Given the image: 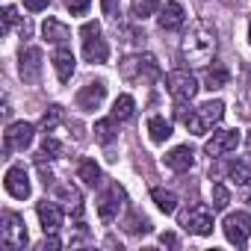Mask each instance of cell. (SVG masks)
<instances>
[{"instance_id":"obj_14","label":"cell","mask_w":251,"mask_h":251,"mask_svg":"<svg viewBox=\"0 0 251 251\" xmlns=\"http://www.w3.org/2000/svg\"><path fill=\"white\" fill-rule=\"evenodd\" d=\"M121 201H124V189L112 183V186L106 189V195L100 198V204H98V216H100L103 222H112V219L118 216V210H121Z\"/></svg>"},{"instance_id":"obj_37","label":"cell","mask_w":251,"mask_h":251,"mask_svg":"<svg viewBox=\"0 0 251 251\" xmlns=\"http://www.w3.org/2000/svg\"><path fill=\"white\" fill-rule=\"evenodd\" d=\"M160 242H163L166 248H177V236H175V233H163V236H160Z\"/></svg>"},{"instance_id":"obj_24","label":"cell","mask_w":251,"mask_h":251,"mask_svg":"<svg viewBox=\"0 0 251 251\" xmlns=\"http://www.w3.org/2000/svg\"><path fill=\"white\" fill-rule=\"evenodd\" d=\"M77 177H80L83 183L95 186V183L100 180V166H98L95 160H80V166H77Z\"/></svg>"},{"instance_id":"obj_28","label":"cell","mask_w":251,"mask_h":251,"mask_svg":"<svg viewBox=\"0 0 251 251\" xmlns=\"http://www.w3.org/2000/svg\"><path fill=\"white\" fill-rule=\"evenodd\" d=\"M230 204V192L225 183H213V210H225Z\"/></svg>"},{"instance_id":"obj_33","label":"cell","mask_w":251,"mask_h":251,"mask_svg":"<svg viewBox=\"0 0 251 251\" xmlns=\"http://www.w3.org/2000/svg\"><path fill=\"white\" fill-rule=\"evenodd\" d=\"M12 24H18V12H15V6H6V9H3V33H6Z\"/></svg>"},{"instance_id":"obj_25","label":"cell","mask_w":251,"mask_h":251,"mask_svg":"<svg viewBox=\"0 0 251 251\" xmlns=\"http://www.w3.org/2000/svg\"><path fill=\"white\" fill-rule=\"evenodd\" d=\"M151 198H154V204H157L166 216L177 210V195H175V192H169V189H151Z\"/></svg>"},{"instance_id":"obj_23","label":"cell","mask_w":251,"mask_h":251,"mask_svg":"<svg viewBox=\"0 0 251 251\" xmlns=\"http://www.w3.org/2000/svg\"><path fill=\"white\" fill-rule=\"evenodd\" d=\"M95 139H98L100 145H112V139H115V118H100V121H95Z\"/></svg>"},{"instance_id":"obj_2","label":"cell","mask_w":251,"mask_h":251,"mask_svg":"<svg viewBox=\"0 0 251 251\" xmlns=\"http://www.w3.org/2000/svg\"><path fill=\"white\" fill-rule=\"evenodd\" d=\"M222 115H225V103H222V100H207V103H201L195 112L183 115V121H186V130H189V133L204 136V133H210L216 124L222 121Z\"/></svg>"},{"instance_id":"obj_1","label":"cell","mask_w":251,"mask_h":251,"mask_svg":"<svg viewBox=\"0 0 251 251\" xmlns=\"http://www.w3.org/2000/svg\"><path fill=\"white\" fill-rule=\"evenodd\" d=\"M216 30L207 24V21H198L186 36H183V45H180V53L189 65H207L213 56H216Z\"/></svg>"},{"instance_id":"obj_30","label":"cell","mask_w":251,"mask_h":251,"mask_svg":"<svg viewBox=\"0 0 251 251\" xmlns=\"http://www.w3.org/2000/svg\"><path fill=\"white\" fill-rule=\"evenodd\" d=\"M59 121H62V106H50V109L45 112V118H42V127L50 133V130L56 127V124H59Z\"/></svg>"},{"instance_id":"obj_27","label":"cell","mask_w":251,"mask_h":251,"mask_svg":"<svg viewBox=\"0 0 251 251\" xmlns=\"http://www.w3.org/2000/svg\"><path fill=\"white\" fill-rule=\"evenodd\" d=\"M160 9V0H133V15L139 21H145L148 15H154Z\"/></svg>"},{"instance_id":"obj_19","label":"cell","mask_w":251,"mask_h":251,"mask_svg":"<svg viewBox=\"0 0 251 251\" xmlns=\"http://www.w3.org/2000/svg\"><path fill=\"white\" fill-rule=\"evenodd\" d=\"M42 36H45L48 42H53V45H65V42L71 39V30H68L62 21H56V18H48V21L42 24Z\"/></svg>"},{"instance_id":"obj_31","label":"cell","mask_w":251,"mask_h":251,"mask_svg":"<svg viewBox=\"0 0 251 251\" xmlns=\"http://www.w3.org/2000/svg\"><path fill=\"white\" fill-rule=\"evenodd\" d=\"M62 154V145L53 139V136H45V142H42V157H48V160H56Z\"/></svg>"},{"instance_id":"obj_22","label":"cell","mask_w":251,"mask_h":251,"mask_svg":"<svg viewBox=\"0 0 251 251\" xmlns=\"http://www.w3.org/2000/svg\"><path fill=\"white\" fill-rule=\"evenodd\" d=\"M133 109H136V100H133L130 95H118L115 103H112V118H115V121H127V118L133 115Z\"/></svg>"},{"instance_id":"obj_15","label":"cell","mask_w":251,"mask_h":251,"mask_svg":"<svg viewBox=\"0 0 251 251\" xmlns=\"http://www.w3.org/2000/svg\"><path fill=\"white\" fill-rule=\"evenodd\" d=\"M36 213H39V222H42V230H45V233H56V230L62 227V210H59V204L42 201V204L36 207Z\"/></svg>"},{"instance_id":"obj_6","label":"cell","mask_w":251,"mask_h":251,"mask_svg":"<svg viewBox=\"0 0 251 251\" xmlns=\"http://www.w3.org/2000/svg\"><path fill=\"white\" fill-rule=\"evenodd\" d=\"M180 225H183L189 233L210 236V233H213V210H210L207 204H192L189 210L180 213Z\"/></svg>"},{"instance_id":"obj_3","label":"cell","mask_w":251,"mask_h":251,"mask_svg":"<svg viewBox=\"0 0 251 251\" xmlns=\"http://www.w3.org/2000/svg\"><path fill=\"white\" fill-rule=\"evenodd\" d=\"M0 242H3L6 251H21V248L30 242L24 219H21L18 213H12V210L3 213V222H0Z\"/></svg>"},{"instance_id":"obj_7","label":"cell","mask_w":251,"mask_h":251,"mask_svg":"<svg viewBox=\"0 0 251 251\" xmlns=\"http://www.w3.org/2000/svg\"><path fill=\"white\" fill-rule=\"evenodd\" d=\"M121 71H124V77H130V80H157L160 77V62L151 53H142V56L124 59Z\"/></svg>"},{"instance_id":"obj_21","label":"cell","mask_w":251,"mask_h":251,"mask_svg":"<svg viewBox=\"0 0 251 251\" xmlns=\"http://www.w3.org/2000/svg\"><path fill=\"white\" fill-rule=\"evenodd\" d=\"M225 175L236 183V186H251V166H245V163H227V169H225Z\"/></svg>"},{"instance_id":"obj_11","label":"cell","mask_w":251,"mask_h":251,"mask_svg":"<svg viewBox=\"0 0 251 251\" xmlns=\"http://www.w3.org/2000/svg\"><path fill=\"white\" fill-rule=\"evenodd\" d=\"M3 186H6V192H9L12 198H18V201L30 198V175H27V169H24V166H12V169L6 172Z\"/></svg>"},{"instance_id":"obj_4","label":"cell","mask_w":251,"mask_h":251,"mask_svg":"<svg viewBox=\"0 0 251 251\" xmlns=\"http://www.w3.org/2000/svg\"><path fill=\"white\" fill-rule=\"evenodd\" d=\"M80 36H83V56H86L89 62H106V59H109V45H106V39L100 36V24H98V21L83 24Z\"/></svg>"},{"instance_id":"obj_18","label":"cell","mask_w":251,"mask_h":251,"mask_svg":"<svg viewBox=\"0 0 251 251\" xmlns=\"http://www.w3.org/2000/svg\"><path fill=\"white\" fill-rule=\"evenodd\" d=\"M53 68H56L59 83H68V80H71V74H74V53H71L65 45L56 48V53H53Z\"/></svg>"},{"instance_id":"obj_29","label":"cell","mask_w":251,"mask_h":251,"mask_svg":"<svg viewBox=\"0 0 251 251\" xmlns=\"http://www.w3.org/2000/svg\"><path fill=\"white\" fill-rule=\"evenodd\" d=\"M59 195L68 201V207L74 210V216H80V213H83V204H80V192H77L74 186H62V189H59Z\"/></svg>"},{"instance_id":"obj_39","label":"cell","mask_w":251,"mask_h":251,"mask_svg":"<svg viewBox=\"0 0 251 251\" xmlns=\"http://www.w3.org/2000/svg\"><path fill=\"white\" fill-rule=\"evenodd\" d=\"M248 204H251V198H248Z\"/></svg>"},{"instance_id":"obj_40","label":"cell","mask_w":251,"mask_h":251,"mask_svg":"<svg viewBox=\"0 0 251 251\" xmlns=\"http://www.w3.org/2000/svg\"><path fill=\"white\" fill-rule=\"evenodd\" d=\"M248 142H251V139H248Z\"/></svg>"},{"instance_id":"obj_32","label":"cell","mask_w":251,"mask_h":251,"mask_svg":"<svg viewBox=\"0 0 251 251\" xmlns=\"http://www.w3.org/2000/svg\"><path fill=\"white\" fill-rule=\"evenodd\" d=\"M89 3H92V0H65V6H68L71 15H83L89 9Z\"/></svg>"},{"instance_id":"obj_16","label":"cell","mask_w":251,"mask_h":251,"mask_svg":"<svg viewBox=\"0 0 251 251\" xmlns=\"http://www.w3.org/2000/svg\"><path fill=\"white\" fill-rule=\"evenodd\" d=\"M160 27L166 30V33H172V30H180L183 27V21H186V12H183V6L180 3H175V0H172V3H166L163 9H160Z\"/></svg>"},{"instance_id":"obj_12","label":"cell","mask_w":251,"mask_h":251,"mask_svg":"<svg viewBox=\"0 0 251 251\" xmlns=\"http://www.w3.org/2000/svg\"><path fill=\"white\" fill-rule=\"evenodd\" d=\"M18 71H21L24 83H36L42 74V48H24L21 59H18Z\"/></svg>"},{"instance_id":"obj_38","label":"cell","mask_w":251,"mask_h":251,"mask_svg":"<svg viewBox=\"0 0 251 251\" xmlns=\"http://www.w3.org/2000/svg\"><path fill=\"white\" fill-rule=\"evenodd\" d=\"M248 42H251V24H248Z\"/></svg>"},{"instance_id":"obj_13","label":"cell","mask_w":251,"mask_h":251,"mask_svg":"<svg viewBox=\"0 0 251 251\" xmlns=\"http://www.w3.org/2000/svg\"><path fill=\"white\" fill-rule=\"evenodd\" d=\"M103 98H106V86H103L100 80H95V83H86V86L77 92V106L86 109V112H92V109H98V106L103 103Z\"/></svg>"},{"instance_id":"obj_34","label":"cell","mask_w":251,"mask_h":251,"mask_svg":"<svg viewBox=\"0 0 251 251\" xmlns=\"http://www.w3.org/2000/svg\"><path fill=\"white\" fill-rule=\"evenodd\" d=\"M56 248H62V242L53 236V233H45V242H42V251H56Z\"/></svg>"},{"instance_id":"obj_36","label":"cell","mask_w":251,"mask_h":251,"mask_svg":"<svg viewBox=\"0 0 251 251\" xmlns=\"http://www.w3.org/2000/svg\"><path fill=\"white\" fill-rule=\"evenodd\" d=\"M100 9H103V15H115L118 0H100Z\"/></svg>"},{"instance_id":"obj_10","label":"cell","mask_w":251,"mask_h":251,"mask_svg":"<svg viewBox=\"0 0 251 251\" xmlns=\"http://www.w3.org/2000/svg\"><path fill=\"white\" fill-rule=\"evenodd\" d=\"M236 148H239V130H219V133H213V139H207V145H204L207 157H225V154H230V151H236Z\"/></svg>"},{"instance_id":"obj_17","label":"cell","mask_w":251,"mask_h":251,"mask_svg":"<svg viewBox=\"0 0 251 251\" xmlns=\"http://www.w3.org/2000/svg\"><path fill=\"white\" fill-rule=\"evenodd\" d=\"M192 163H195V151H192L189 145H177V148H172V151L166 154V166H169L172 172H189Z\"/></svg>"},{"instance_id":"obj_26","label":"cell","mask_w":251,"mask_h":251,"mask_svg":"<svg viewBox=\"0 0 251 251\" xmlns=\"http://www.w3.org/2000/svg\"><path fill=\"white\" fill-rule=\"evenodd\" d=\"M227 80H230V74H227V68H222V65H213V68L204 74V83H207L210 92H213V89H225Z\"/></svg>"},{"instance_id":"obj_8","label":"cell","mask_w":251,"mask_h":251,"mask_svg":"<svg viewBox=\"0 0 251 251\" xmlns=\"http://www.w3.org/2000/svg\"><path fill=\"white\" fill-rule=\"evenodd\" d=\"M222 227H225L227 242H233L236 248L248 245V236H251V216L248 213H230V216H225Z\"/></svg>"},{"instance_id":"obj_35","label":"cell","mask_w":251,"mask_h":251,"mask_svg":"<svg viewBox=\"0 0 251 251\" xmlns=\"http://www.w3.org/2000/svg\"><path fill=\"white\" fill-rule=\"evenodd\" d=\"M48 3H50V0H24V6H27L30 12H42V9H48Z\"/></svg>"},{"instance_id":"obj_20","label":"cell","mask_w":251,"mask_h":251,"mask_svg":"<svg viewBox=\"0 0 251 251\" xmlns=\"http://www.w3.org/2000/svg\"><path fill=\"white\" fill-rule=\"evenodd\" d=\"M148 133H151L154 142H166V139L172 136V124H169L163 115H151V118H148Z\"/></svg>"},{"instance_id":"obj_9","label":"cell","mask_w":251,"mask_h":251,"mask_svg":"<svg viewBox=\"0 0 251 251\" xmlns=\"http://www.w3.org/2000/svg\"><path fill=\"white\" fill-rule=\"evenodd\" d=\"M33 133L36 127L30 121H12L9 127H6V136H3V151H24L30 142H33Z\"/></svg>"},{"instance_id":"obj_5","label":"cell","mask_w":251,"mask_h":251,"mask_svg":"<svg viewBox=\"0 0 251 251\" xmlns=\"http://www.w3.org/2000/svg\"><path fill=\"white\" fill-rule=\"evenodd\" d=\"M166 89H169V95L183 106L186 100L195 98V92H198V80H195L189 71L177 68V71H169V77H166Z\"/></svg>"}]
</instances>
